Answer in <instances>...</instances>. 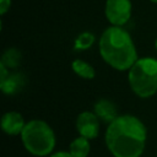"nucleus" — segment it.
I'll return each mask as SVG.
<instances>
[{"instance_id":"nucleus-1","label":"nucleus","mask_w":157,"mask_h":157,"mask_svg":"<svg viewBox=\"0 0 157 157\" xmlns=\"http://www.w3.org/2000/svg\"><path fill=\"white\" fill-rule=\"evenodd\" d=\"M144 123L134 115H119L105 131V145L114 157H140L146 144Z\"/></svg>"},{"instance_id":"nucleus-2","label":"nucleus","mask_w":157,"mask_h":157,"mask_svg":"<svg viewBox=\"0 0 157 157\" xmlns=\"http://www.w3.org/2000/svg\"><path fill=\"white\" fill-rule=\"evenodd\" d=\"M99 53L108 65L119 71L130 69L137 60L136 48L130 34L118 26L104 29L99 38Z\"/></svg>"},{"instance_id":"nucleus-3","label":"nucleus","mask_w":157,"mask_h":157,"mask_svg":"<svg viewBox=\"0 0 157 157\" xmlns=\"http://www.w3.org/2000/svg\"><path fill=\"white\" fill-rule=\"evenodd\" d=\"M21 140L25 148L38 157L49 155L55 146L54 131L45 121L38 119L26 123L21 132Z\"/></svg>"},{"instance_id":"nucleus-4","label":"nucleus","mask_w":157,"mask_h":157,"mask_svg":"<svg viewBox=\"0 0 157 157\" xmlns=\"http://www.w3.org/2000/svg\"><path fill=\"white\" fill-rule=\"evenodd\" d=\"M129 85L134 93L141 98H148L157 92V60L141 58L129 69Z\"/></svg>"},{"instance_id":"nucleus-5","label":"nucleus","mask_w":157,"mask_h":157,"mask_svg":"<svg viewBox=\"0 0 157 157\" xmlns=\"http://www.w3.org/2000/svg\"><path fill=\"white\" fill-rule=\"evenodd\" d=\"M104 13L107 20L113 25L121 27L131 16V1L130 0H107Z\"/></svg>"},{"instance_id":"nucleus-6","label":"nucleus","mask_w":157,"mask_h":157,"mask_svg":"<svg viewBox=\"0 0 157 157\" xmlns=\"http://www.w3.org/2000/svg\"><path fill=\"white\" fill-rule=\"evenodd\" d=\"M76 130L80 136L88 140L97 137L99 132V119L92 112H82L76 118Z\"/></svg>"},{"instance_id":"nucleus-7","label":"nucleus","mask_w":157,"mask_h":157,"mask_svg":"<svg viewBox=\"0 0 157 157\" xmlns=\"http://www.w3.org/2000/svg\"><path fill=\"white\" fill-rule=\"evenodd\" d=\"M26 123L17 112H7L1 118V129L7 135H18L22 132Z\"/></svg>"},{"instance_id":"nucleus-8","label":"nucleus","mask_w":157,"mask_h":157,"mask_svg":"<svg viewBox=\"0 0 157 157\" xmlns=\"http://www.w3.org/2000/svg\"><path fill=\"white\" fill-rule=\"evenodd\" d=\"M93 113L98 117V119H101L102 121L108 123V124H110L113 120H115L119 117L115 104L112 101L104 99V98H102L94 103Z\"/></svg>"},{"instance_id":"nucleus-9","label":"nucleus","mask_w":157,"mask_h":157,"mask_svg":"<svg viewBox=\"0 0 157 157\" xmlns=\"http://www.w3.org/2000/svg\"><path fill=\"white\" fill-rule=\"evenodd\" d=\"M25 83L26 80L22 74L9 72V75L5 78L0 80V88L5 94H15L25 87Z\"/></svg>"},{"instance_id":"nucleus-10","label":"nucleus","mask_w":157,"mask_h":157,"mask_svg":"<svg viewBox=\"0 0 157 157\" xmlns=\"http://www.w3.org/2000/svg\"><path fill=\"white\" fill-rule=\"evenodd\" d=\"M90 147L91 146L88 139L80 136L71 141L69 146V152L74 157H87V155L90 153Z\"/></svg>"},{"instance_id":"nucleus-11","label":"nucleus","mask_w":157,"mask_h":157,"mask_svg":"<svg viewBox=\"0 0 157 157\" xmlns=\"http://www.w3.org/2000/svg\"><path fill=\"white\" fill-rule=\"evenodd\" d=\"M71 67H72L74 72L77 76H80L85 80H91L96 75V71H94L93 66L91 64H88L87 61H83V60H80V59L74 60Z\"/></svg>"},{"instance_id":"nucleus-12","label":"nucleus","mask_w":157,"mask_h":157,"mask_svg":"<svg viewBox=\"0 0 157 157\" xmlns=\"http://www.w3.org/2000/svg\"><path fill=\"white\" fill-rule=\"evenodd\" d=\"M20 61H21V53L16 48H10L2 54L0 64H2L9 70V69H16L20 65Z\"/></svg>"},{"instance_id":"nucleus-13","label":"nucleus","mask_w":157,"mask_h":157,"mask_svg":"<svg viewBox=\"0 0 157 157\" xmlns=\"http://www.w3.org/2000/svg\"><path fill=\"white\" fill-rule=\"evenodd\" d=\"M93 43H94V36L90 32H83L76 38L75 48L80 49V50H85V49H88L90 47H92Z\"/></svg>"},{"instance_id":"nucleus-14","label":"nucleus","mask_w":157,"mask_h":157,"mask_svg":"<svg viewBox=\"0 0 157 157\" xmlns=\"http://www.w3.org/2000/svg\"><path fill=\"white\" fill-rule=\"evenodd\" d=\"M11 6V0H0V13L5 15Z\"/></svg>"},{"instance_id":"nucleus-15","label":"nucleus","mask_w":157,"mask_h":157,"mask_svg":"<svg viewBox=\"0 0 157 157\" xmlns=\"http://www.w3.org/2000/svg\"><path fill=\"white\" fill-rule=\"evenodd\" d=\"M49 157H74L70 152H64V151H61V152H56V153H54V155H52V156H49Z\"/></svg>"},{"instance_id":"nucleus-16","label":"nucleus","mask_w":157,"mask_h":157,"mask_svg":"<svg viewBox=\"0 0 157 157\" xmlns=\"http://www.w3.org/2000/svg\"><path fill=\"white\" fill-rule=\"evenodd\" d=\"M155 47H156V49H157V38H156V40H155Z\"/></svg>"},{"instance_id":"nucleus-17","label":"nucleus","mask_w":157,"mask_h":157,"mask_svg":"<svg viewBox=\"0 0 157 157\" xmlns=\"http://www.w3.org/2000/svg\"><path fill=\"white\" fill-rule=\"evenodd\" d=\"M150 1H152V2H155V4H157V0H150Z\"/></svg>"}]
</instances>
